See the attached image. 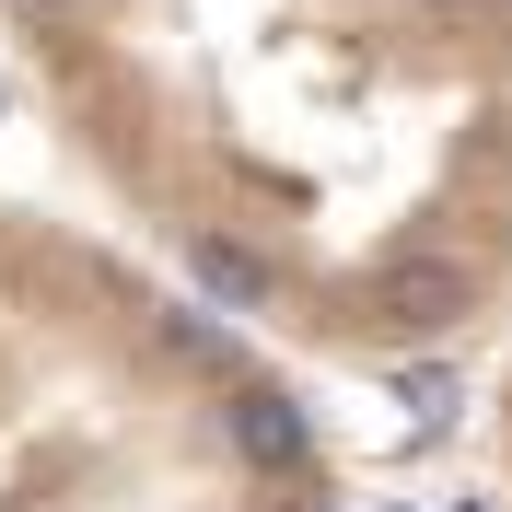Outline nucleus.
<instances>
[{
    "label": "nucleus",
    "mask_w": 512,
    "mask_h": 512,
    "mask_svg": "<svg viewBox=\"0 0 512 512\" xmlns=\"http://www.w3.org/2000/svg\"><path fill=\"white\" fill-rule=\"evenodd\" d=\"M117 210L338 373L512 326V0H0Z\"/></svg>",
    "instance_id": "nucleus-1"
},
{
    "label": "nucleus",
    "mask_w": 512,
    "mask_h": 512,
    "mask_svg": "<svg viewBox=\"0 0 512 512\" xmlns=\"http://www.w3.org/2000/svg\"><path fill=\"white\" fill-rule=\"evenodd\" d=\"M0 512H338V443L187 280L0 233Z\"/></svg>",
    "instance_id": "nucleus-2"
},
{
    "label": "nucleus",
    "mask_w": 512,
    "mask_h": 512,
    "mask_svg": "<svg viewBox=\"0 0 512 512\" xmlns=\"http://www.w3.org/2000/svg\"><path fill=\"white\" fill-rule=\"evenodd\" d=\"M489 466L512 478V361H501V384H489Z\"/></svg>",
    "instance_id": "nucleus-3"
}]
</instances>
